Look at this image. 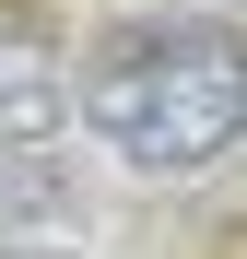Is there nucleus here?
<instances>
[{
    "mask_svg": "<svg viewBox=\"0 0 247 259\" xmlns=\"http://www.w3.org/2000/svg\"><path fill=\"white\" fill-rule=\"evenodd\" d=\"M47 212H71V177L47 153H0V224H47Z\"/></svg>",
    "mask_w": 247,
    "mask_h": 259,
    "instance_id": "7ed1b4c3",
    "label": "nucleus"
},
{
    "mask_svg": "<svg viewBox=\"0 0 247 259\" xmlns=\"http://www.w3.org/2000/svg\"><path fill=\"white\" fill-rule=\"evenodd\" d=\"M71 106H82V95H71L59 48H47L35 24H12V12H0V153H35Z\"/></svg>",
    "mask_w": 247,
    "mask_h": 259,
    "instance_id": "f03ea898",
    "label": "nucleus"
},
{
    "mask_svg": "<svg viewBox=\"0 0 247 259\" xmlns=\"http://www.w3.org/2000/svg\"><path fill=\"white\" fill-rule=\"evenodd\" d=\"M0 259H71V247H0Z\"/></svg>",
    "mask_w": 247,
    "mask_h": 259,
    "instance_id": "20e7f679",
    "label": "nucleus"
},
{
    "mask_svg": "<svg viewBox=\"0 0 247 259\" xmlns=\"http://www.w3.org/2000/svg\"><path fill=\"white\" fill-rule=\"evenodd\" d=\"M82 118H94L130 165L200 177L212 153L247 142V35H235V24H165V35H130V48L82 82Z\"/></svg>",
    "mask_w": 247,
    "mask_h": 259,
    "instance_id": "f257e3e1",
    "label": "nucleus"
}]
</instances>
